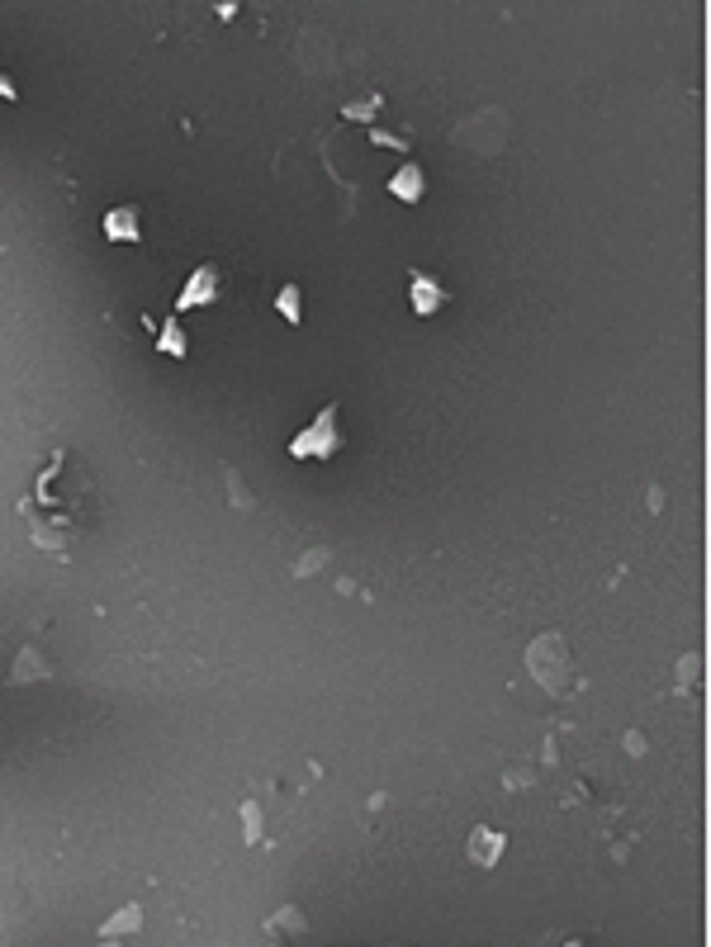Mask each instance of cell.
I'll return each mask as SVG.
<instances>
[{"label":"cell","mask_w":711,"mask_h":947,"mask_svg":"<svg viewBox=\"0 0 711 947\" xmlns=\"http://www.w3.org/2000/svg\"><path fill=\"white\" fill-rule=\"evenodd\" d=\"M15 512L29 526V540L53 559H72L81 536L100 521V493L86 460L72 450H57L34 479V488L15 502Z\"/></svg>","instance_id":"cell-1"},{"label":"cell","mask_w":711,"mask_h":947,"mask_svg":"<svg viewBox=\"0 0 711 947\" xmlns=\"http://www.w3.org/2000/svg\"><path fill=\"white\" fill-rule=\"evenodd\" d=\"M527 668L531 678L546 687L550 697H565L569 682H574V663H569V640L565 635H541L527 649Z\"/></svg>","instance_id":"cell-2"},{"label":"cell","mask_w":711,"mask_h":947,"mask_svg":"<svg viewBox=\"0 0 711 947\" xmlns=\"http://www.w3.org/2000/svg\"><path fill=\"white\" fill-rule=\"evenodd\" d=\"M337 450H342V408L328 403V408L313 417V427L299 431L290 441V455L294 460H332Z\"/></svg>","instance_id":"cell-3"},{"label":"cell","mask_w":711,"mask_h":947,"mask_svg":"<svg viewBox=\"0 0 711 947\" xmlns=\"http://www.w3.org/2000/svg\"><path fill=\"white\" fill-rule=\"evenodd\" d=\"M219 299V266H200L190 280H185V289H181V299H176V308H200V304H214Z\"/></svg>","instance_id":"cell-4"},{"label":"cell","mask_w":711,"mask_h":947,"mask_svg":"<svg viewBox=\"0 0 711 947\" xmlns=\"http://www.w3.org/2000/svg\"><path fill=\"white\" fill-rule=\"evenodd\" d=\"M408 280H413V308H418V318H432V313H441V308H446V299H451V294L441 289V280L432 275V270H413Z\"/></svg>","instance_id":"cell-5"},{"label":"cell","mask_w":711,"mask_h":947,"mask_svg":"<svg viewBox=\"0 0 711 947\" xmlns=\"http://www.w3.org/2000/svg\"><path fill=\"white\" fill-rule=\"evenodd\" d=\"M105 237L110 242H124V247H138L143 242V228H138V204H119L105 214Z\"/></svg>","instance_id":"cell-6"},{"label":"cell","mask_w":711,"mask_h":947,"mask_svg":"<svg viewBox=\"0 0 711 947\" xmlns=\"http://www.w3.org/2000/svg\"><path fill=\"white\" fill-rule=\"evenodd\" d=\"M157 351H166V356H176V360L190 356V337H185V327L176 318L162 322V332H157Z\"/></svg>","instance_id":"cell-7"},{"label":"cell","mask_w":711,"mask_h":947,"mask_svg":"<svg viewBox=\"0 0 711 947\" xmlns=\"http://www.w3.org/2000/svg\"><path fill=\"white\" fill-rule=\"evenodd\" d=\"M389 190H394V195H399V199H408V204H418V199H422V190H427V180H422V171H418V166H403L399 176L389 180Z\"/></svg>","instance_id":"cell-8"},{"label":"cell","mask_w":711,"mask_h":947,"mask_svg":"<svg viewBox=\"0 0 711 947\" xmlns=\"http://www.w3.org/2000/svg\"><path fill=\"white\" fill-rule=\"evenodd\" d=\"M474 862H484V867H493L498 862V853H503V834H489V829H474Z\"/></svg>","instance_id":"cell-9"},{"label":"cell","mask_w":711,"mask_h":947,"mask_svg":"<svg viewBox=\"0 0 711 947\" xmlns=\"http://www.w3.org/2000/svg\"><path fill=\"white\" fill-rule=\"evenodd\" d=\"M275 308H280V318L290 322V327H299V322H304V294H299V285L280 289V294H275Z\"/></svg>","instance_id":"cell-10"},{"label":"cell","mask_w":711,"mask_h":947,"mask_svg":"<svg viewBox=\"0 0 711 947\" xmlns=\"http://www.w3.org/2000/svg\"><path fill=\"white\" fill-rule=\"evenodd\" d=\"M19 663H24V668H15V682H29L34 673H38V678H48V663H38V668H34V649H24V654H19Z\"/></svg>","instance_id":"cell-11"},{"label":"cell","mask_w":711,"mask_h":947,"mask_svg":"<svg viewBox=\"0 0 711 947\" xmlns=\"http://www.w3.org/2000/svg\"><path fill=\"white\" fill-rule=\"evenodd\" d=\"M0 100H24V95H19V86L5 72H0Z\"/></svg>","instance_id":"cell-12"}]
</instances>
